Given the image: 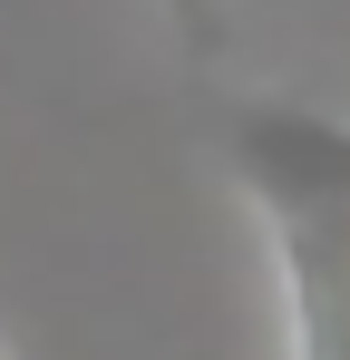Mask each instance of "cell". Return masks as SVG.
<instances>
[{"instance_id":"2","label":"cell","mask_w":350,"mask_h":360,"mask_svg":"<svg viewBox=\"0 0 350 360\" xmlns=\"http://www.w3.org/2000/svg\"><path fill=\"white\" fill-rule=\"evenodd\" d=\"M166 20H175V39H185L195 59L224 49V10H214V0H166Z\"/></svg>"},{"instance_id":"1","label":"cell","mask_w":350,"mask_h":360,"mask_svg":"<svg viewBox=\"0 0 350 360\" xmlns=\"http://www.w3.org/2000/svg\"><path fill=\"white\" fill-rule=\"evenodd\" d=\"M224 166L283 263L292 360H350V117L253 98L224 117Z\"/></svg>"}]
</instances>
